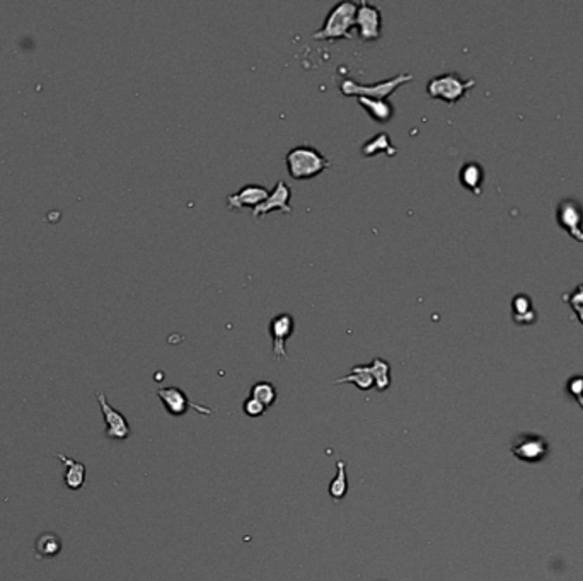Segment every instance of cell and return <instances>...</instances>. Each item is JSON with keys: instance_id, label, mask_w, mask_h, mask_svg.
I'll list each match as a JSON object with an SVG mask.
<instances>
[{"instance_id": "1", "label": "cell", "mask_w": 583, "mask_h": 581, "mask_svg": "<svg viewBox=\"0 0 583 581\" xmlns=\"http://www.w3.org/2000/svg\"><path fill=\"white\" fill-rule=\"evenodd\" d=\"M357 9L359 4L352 0H341L335 4L326 15L323 26L314 33V39L329 43L338 39H353Z\"/></svg>"}, {"instance_id": "2", "label": "cell", "mask_w": 583, "mask_h": 581, "mask_svg": "<svg viewBox=\"0 0 583 581\" xmlns=\"http://www.w3.org/2000/svg\"><path fill=\"white\" fill-rule=\"evenodd\" d=\"M285 162H287L288 174L297 181L314 179L331 167L328 157L311 145H299L290 148L285 157Z\"/></svg>"}, {"instance_id": "3", "label": "cell", "mask_w": 583, "mask_h": 581, "mask_svg": "<svg viewBox=\"0 0 583 581\" xmlns=\"http://www.w3.org/2000/svg\"><path fill=\"white\" fill-rule=\"evenodd\" d=\"M413 79V74L403 72V74L394 75L391 79L379 80L376 84H359L352 79H343L340 84L341 94L347 98H371V99H389L396 92L397 87L404 86Z\"/></svg>"}, {"instance_id": "4", "label": "cell", "mask_w": 583, "mask_h": 581, "mask_svg": "<svg viewBox=\"0 0 583 581\" xmlns=\"http://www.w3.org/2000/svg\"><path fill=\"white\" fill-rule=\"evenodd\" d=\"M474 86H476V80L474 79L466 80L459 74H456V72H449V74H442L430 79L428 84H426V94H428L430 99L444 101V103L454 106Z\"/></svg>"}, {"instance_id": "5", "label": "cell", "mask_w": 583, "mask_h": 581, "mask_svg": "<svg viewBox=\"0 0 583 581\" xmlns=\"http://www.w3.org/2000/svg\"><path fill=\"white\" fill-rule=\"evenodd\" d=\"M510 452L517 461L525 464H541L546 461L549 455V443L548 440L537 433H529L522 431L517 437H513Z\"/></svg>"}, {"instance_id": "6", "label": "cell", "mask_w": 583, "mask_h": 581, "mask_svg": "<svg viewBox=\"0 0 583 581\" xmlns=\"http://www.w3.org/2000/svg\"><path fill=\"white\" fill-rule=\"evenodd\" d=\"M158 397L160 399V402H162L164 409H166L172 418L184 416V414H186L190 409L196 411V413H200V414H205V416H212V414L215 413V411L210 409V407H205L202 404L193 402L183 389H179V387H174V385L159 389Z\"/></svg>"}, {"instance_id": "7", "label": "cell", "mask_w": 583, "mask_h": 581, "mask_svg": "<svg viewBox=\"0 0 583 581\" xmlns=\"http://www.w3.org/2000/svg\"><path fill=\"white\" fill-rule=\"evenodd\" d=\"M355 30L364 43L379 42L382 36V12L379 7L367 0H360L359 9H357Z\"/></svg>"}, {"instance_id": "8", "label": "cell", "mask_w": 583, "mask_h": 581, "mask_svg": "<svg viewBox=\"0 0 583 581\" xmlns=\"http://www.w3.org/2000/svg\"><path fill=\"white\" fill-rule=\"evenodd\" d=\"M96 399H98L99 407H101L104 426H106V431H104L106 438L127 440L128 437H130V433H132L130 423L127 421V418H124L120 411H116L115 407L108 402L106 395H104L103 390H98V392H96Z\"/></svg>"}, {"instance_id": "9", "label": "cell", "mask_w": 583, "mask_h": 581, "mask_svg": "<svg viewBox=\"0 0 583 581\" xmlns=\"http://www.w3.org/2000/svg\"><path fill=\"white\" fill-rule=\"evenodd\" d=\"M295 331V319L292 314L281 312L269 322V336H271L273 355L276 360H287V341Z\"/></svg>"}, {"instance_id": "10", "label": "cell", "mask_w": 583, "mask_h": 581, "mask_svg": "<svg viewBox=\"0 0 583 581\" xmlns=\"http://www.w3.org/2000/svg\"><path fill=\"white\" fill-rule=\"evenodd\" d=\"M292 191L288 188V184L285 181H278L275 184V188L269 191V195L263 203L258 205L255 210H251L252 219H261V217L268 215L271 212H280L285 213V215H290L292 213V205H290Z\"/></svg>"}, {"instance_id": "11", "label": "cell", "mask_w": 583, "mask_h": 581, "mask_svg": "<svg viewBox=\"0 0 583 581\" xmlns=\"http://www.w3.org/2000/svg\"><path fill=\"white\" fill-rule=\"evenodd\" d=\"M269 195V189L261 184H246L239 189V191L227 195L225 198V205L232 212H241V210L251 208L255 210L258 205L263 203Z\"/></svg>"}, {"instance_id": "12", "label": "cell", "mask_w": 583, "mask_h": 581, "mask_svg": "<svg viewBox=\"0 0 583 581\" xmlns=\"http://www.w3.org/2000/svg\"><path fill=\"white\" fill-rule=\"evenodd\" d=\"M556 219L563 229H566L572 237L583 242V207L575 200H563L558 205Z\"/></svg>"}, {"instance_id": "13", "label": "cell", "mask_w": 583, "mask_h": 581, "mask_svg": "<svg viewBox=\"0 0 583 581\" xmlns=\"http://www.w3.org/2000/svg\"><path fill=\"white\" fill-rule=\"evenodd\" d=\"M56 457H58V461L63 464V467H65L63 483H65V486L68 487V490H72V491L82 490L84 484H86V475H87L86 466H84L82 462L74 461V459L67 457V455H63V454H56Z\"/></svg>"}, {"instance_id": "14", "label": "cell", "mask_w": 583, "mask_h": 581, "mask_svg": "<svg viewBox=\"0 0 583 581\" xmlns=\"http://www.w3.org/2000/svg\"><path fill=\"white\" fill-rule=\"evenodd\" d=\"M359 104L367 111V115L376 121V123H389L394 118V106L389 99H371V98H357Z\"/></svg>"}, {"instance_id": "15", "label": "cell", "mask_w": 583, "mask_h": 581, "mask_svg": "<svg viewBox=\"0 0 583 581\" xmlns=\"http://www.w3.org/2000/svg\"><path fill=\"white\" fill-rule=\"evenodd\" d=\"M62 539L58 535L53 534V532H43L36 537L34 542V552L38 558L41 559H50L58 556L62 552Z\"/></svg>"}, {"instance_id": "16", "label": "cell", "mask_w": 583, "mask_h": 581, "mask_svg": "<svg viewBox=\"0 0 583 581\" xmlns=\"http://www.w3.org/2000/svg\"><path fill=\"white\" fill-rule=\"evenodd\" d=\"M461 184L466 189L474 193V195H481V184L485 179V171L478 162H466L461 167L459 172Z\"/></svg>"}, {"instance_id": "17", "label": "cell", "mask_w": 583, "mask_h": 581, "mask_svg": "<svg viewBox=\"0 0 583 581\" xmlns=\"http://www.w3.org/2000/svg\"><path fill=\"white\" fill-rule=\"evenodd\" d=\"M361 154L365 157H373L377 154L394 157L397 154V151L391 143V136L387 133H377L376 136H372V139H369L367 142L361 145Z\"/></svg>"}, {"instance_id": "18", "label": "cell", "mask_w": 583, "mask_h": 581, "mask_svg": "<svg viewBox=\"0 0 583 581\" xmlns=\"http://www.w3.org/2000/svg\"><path fill=\"white\" fill-rule=\"evenodd\" d=\"M333 384H353L360 390H371L373 387V378L369 365H355L352 372L345 375V377L336 378Z\"/></svg>"}, {"instance_id": "19", "label": "cell", "mask_w": 583, "mask_h": 581, "mask_svg": "<svg viewBox=\"0 0 583 581\" xmlns=\"http://www.w3.org/2000/svg\"><path fill=\"white\" fill-rule=\"evenodd\" d=\"M512 309H513V321H515L517 324L529 326L536 322L537 316H536V310L532 309V300H530V297L524 295V293L515 295L512 302Z\"/></svg>"}, {"instance_id": "20", "label": "cell", "mask_w": 583, "mask_h": 581, "mask_svg": "<svg viewBox=\"0 0 583 581\" xmlns=\"http://www.w3.org/2000/svg\"><path fill=\"white\" fill-rule=\"evenodd\" d=\"M371 369L372 378H373V387H376L377 392H385V390L391 387V365L389 362H385L384 358H373L369 365Z\"/></svg>"}, {"instance_id": "21", "label": "cell", "mask_w": 583, "mask_h": 581, "mask_svg": "<svg viewBox=\"0 0 583 581\" xmlns=\"http://www.w3.org/2000/svg\"><path fill=\"white\" fill-rule=\"evenodd\" d=\"M348 493V475H347V462L338 459L336 461V475L329 483V496L335 503L341 502Z\"/></svg>"}, {"instance_id": "22", "label": "cell", "mask_w": 583, "mask_h": 581, "mask_svg": "<svg viewBox=\"0 0 583 581\" xmlns=\"http://www.w3.org/2000/svg\"><path fill=\"white\" fill-rule=\"evenodd\" d=\"M249 397L256 399V401L261 402V404L267 407V409H269L271 406H275L276 399H278V390H276V387L273 385L271 382L260 381L251 387V390H249Z\"/></svg>"}, {"instance_id": "23", "label": "cell", "mask_w": 583, "mask_h": 581, "mask_svg": "<svg viewBox=\"0 0 583 581\" xmlns=\"http://www.w3.org/2000/svg\"><path fill=\"white\" fill-rule=\"evenodd\" d=\"M566 390L583 409V375H575V377L570 378Z\"/></svg>"}, {"instance_id": "24", "label": "cell", "mask_w": 583, "mask_h": 581, "mask_svg": "<svg viewBox=\"0 0 583 581\" xmlns=\"http://www.w3.org/2000/svg\"><path fill=\"white\" fill-rule=\"evenodd\" d=\"M243 411H244V414L249 418H261L268 409L261 404V402L256 401V399L248 397L243 404Z\"/></svg>"}, {"instance_id": "25", "label": "cell", "mask_w": 583, "mask_h": 581, "mask_svg": "<svg viewBox=\"0 0 583 581\" xmlns=\"http://www.w3.org/2000/svg\"><path fill=\"white\" fill-rule=\"evenodd\" d=\"M570 305H572L575 312H577L578 319H580V322L583 324V285H578L577 290L570 295Z\"/></svg>"}, {"instance_id": "26", "label": "cell", "mask_w": 583, "mask_h": 581, "mask_svg": "<svg viewBox=\"0 0 583 581\" xmlns=\"http://www.w3.org/2000/svg\"><path fill=\"white\" fill-rule=\"evenodd\" d=\"M582 494H583V491H582Z\"/></svg>"}]
</instances>
